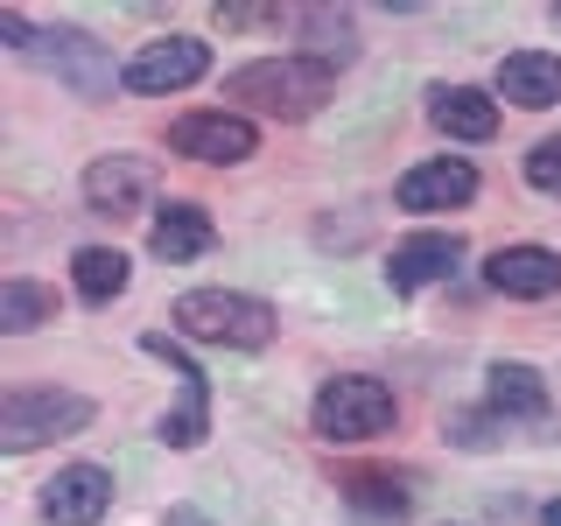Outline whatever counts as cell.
Masks as SVG:
<instances>
[{
  "label": "cell",
  "mask_w": 561,
  "mask_h": 526,
  "mask_svg": "<svg viewBox=\"0 0 561 526\" xmlns=\"http://www.w3.org/2000/svg\"><path fill=\"white\" fill-rule=\"evenodd\" d=\"M330 78H337V70H323L309 57H267V64L232 70V78H225V99H245L274 119H309L316 105L330 99Z\"/></svg>",
  "instance_id": "1"
},
{
  "label": "cell",
  "mask_w": 561,
  "mask_h": 526,
  "mask_svg": "<svg viewBox=\"0 0 561 526\" xmlns=\"http://www.w3.org/2000/svg\"><path fill=\"white\" fill-rule=\"evenodd\" d=\"M175 330L197 344H232V351H260L274 338V309L260 295H239V288H190L175 302Z\"/></svg>",
  "instance_id": "2"
},
{
  "label": "cell",
  "mask_w": 561,
  "mask_h": 526,
  "mask_svg": "<svg viewBox=\"0 0 561 526\" xmlns=\"http://www.w3.org/2000/svg\"><path fill=\"white\" fill-rule=\"evenodd\" d=\"M393 428V386L365 379V373H337L316 393V435L323 443H373Z\"/></svg>",
  "instance_id": "3"
},
{
  "label": "cell",
  "mask_w": 561,
  "mask_h": 526,
  "mask_svg": "<svg viewBox=\"0 0 561 526\" xmlns=\"http://www.w3.org/2000/svg\"><path fill=\"white\" fill-rule=\"evenodd\" d=\"M92 428V400L84 393H57V386H14L0 400V443L8 449H35L49 435H78Z\"/></svg>",
  "instance_id": "4"
},
{
  "label": "cell",
  "mask_w": 561,
  "mask_h": 526,
  "mask_svg": "<svg viewBox=\"0 0 561 526\" xmlns=\"http://www.w3.org/2000/svg\"><path fill=\"white\" fill-rule=\"evenodd\" d=\"M140 351H148V358H162L169 373L183 379V400L162 414V443H169V449H197L204 435H210V386H204V373L190 365V351L175 344L169 330H148V338H140Z\"/></svg>",
  "instance_id": "5"
},
{
  "label": "cell",
  "mask_w": 561,
  "mask_h": 526,
  "mask_svg": "<svg viewBox=\"0 0 561 526\" xmlns=\"http://www.w3.org/2000/svg\"><path fill=\"white\" fill-rule=\"evenodd\" d=\"M204 70H210V49L197 35H162V43L134 49L127 70H119V84H127V92H183V84H197Z\"/></svg>",
  "instance_id": "6"
},
{
  "label": "cell",
  "mask_w": 561,
  "mask_h": 526,
  "mask_svg": "<svg viewBox=\"0 0 561 526\" xmlns=\"http://www.w3.org/2000/svg\"><path fill=\"white\" fill-rule=\"evenodd\" d=\"M169 148L190 155V162L232 169V162H245V155L260 148V134H253V119H239V113H183L169 127Z\"/></svg>",
  "instance_id": "7"
},
{
  "label": "cell",
  "mask_w": 561,
  "mask_h": 526,
  "mask_svg": "<svg viewBox=\"0 0 561 526\" xmlns=\"http://www.w3.org/2000/svg\"><path fill=\"white\" fill-rule=\"evenodd\" d=\"M148 197H154L148 155H99V162L84 169V204H92L99 218H134V210H148Z\"/></svg>",
  "instance_id": "8"
},
{
  "label": "cell",
  "mask_w": 561,
  "mask_h": 526,
  "mask_svg": "<svg viewBox=\"0 0 561 526\" xmlns=\"http://www.w3.org/2000/svg\"><path fill=\"white\" fill-rule=\"evenodd\" d=\"M35 57L57 70V78H64L78 99H105V92H113V57H105V43H92L84 28H49V35H35Z\"/></svg>",
  "instance_id": "9"
},
{
  "label": "cell",
  "mask_w": 561,
  "mask_h": 526,
  "mask_svg": "<svg viewBox=\"0 0 561 526\" xmlns=\"http://www.w3.org/2000/svg\"><path fill=\"white\" fill-rule=\"evenodd\" d=\"M43 513L57 526H99L105 513H113V470H99V464L57 470V478L43 484Z\"/></svg>",
  "instance_id": "10"
},
{
  "label": "cell",
  "mask_w": 561,
  "mask_h": 526,
  "mask_svg": "<svg viewBox=\"0 0 561 526\" xmlns=\"http://www.w3.org/2000/svg\"><path fill=\"white\" fill-rule=\"evenodd\" d=\"M463 267V239L456 232H414L393 245V260H386V281H393V295H414V288H435V281H449Z\"/></svg>",
  "instance_id": "11"
},
{
  "label": "cell",
  "mask_w": 561,
  "mask_h": 526,
  "mask_svg": "<svg viewBox=\"0 0 561 526\" xmlns=\"http://www.w3.org/2000/svg\"><path fill=\"white\" fill-rule=\"evenodd\" d=\"M478 197V169L456 162V155H443V162H421L393 183V204L400 210H456Z\"/></svg>",
  "instance_id": "12"
},
{
  "label": "cell",
  "mask_w": 561,
  "mask_h": 526,
  "mask_svg": "<svg viewBox=\"0 0 561 526\" xmlns=\"http://www.w3.org/2000/svg\"><path fill=\"white\" fill-rule=\"evenodd\" d=\"M484 281L499 295H513V302H540V295L561 288V253H548V245H499L484 260Z\"/></svg>",
  "instance_id": "13"
},
{
  "label": "cell",
  "mask_w": 561,
  "mask_h": 526,
  "mask_svg": "<svg viewBox=\"0 0 561 526\" xmlns=\"http://www.w3.org/2000/svg\"><path fill=\"white\" fill-rule=\"evenodd\" d=\"M428 119L449 140H491V134H499V99H484L478 84H435V92H428Z\"/></svg>",
  "instance_id": "14"
},
{
  "label": "cell",
  "mask_w": 561,
  "mask_h": 526,
  "mask_svg": "<svg viewBox=\"0 0 561 526\" xmlns=\"http://www.w3.org/2000/svg\"><path fill=\"white\" fill-rule=\"evenodd\" d=\"M499 92L513 105H526V113H548L561 99V57H548V49H513L499 64Z\"/></svg>",
  "instance_id": "15"
},
{
  "label": "cell",
  "mask_w": 561,
  "mask_h": 526,
  "mask_svg": "<svg viewBox=\"0 0 561 526\" xmlns=\"http://www.w3.org/2000/svg\"><path fill=\"white\" fill-rule=\"evenodd\" d=\"M210 239H218V225H210V210L204 204H162L154 210V232H148V245H154V260H197V253H210Z\"/></svg>",
  "instance_id": "16"
},
{
  "label": "cell",
  "mask_w": 561,
  "mask_h": 526,
  "mask_svg": "<svg viewBox=\"0 0 561 526\" xmlns=\"http://www.w3.org/2000/svg\"><path fill=\"white\" fill-rule=\"evenodd\" d=\"M484 400H491V414H505V421H540L548 414V379L534 373V365H519V358H499L484 373Z\"/></svg>",
  "instance_id": "17"
},
{
  "label": "cell",
  "mask_w": 561,
  "mask_h": 526,
  "mask_svg": "<svg viewBox=\"0 0 561 526\" xmlns=\"http://www.w3.org/2000/svg\"><path fill=\"white\" fill-rule=\"evenodd\" d=\"M295 28H302V57L323 64V70H344L358 57V28H351V14H337V8H302Z\"/></svg>",
  "instance_id": "18"
},
{
  "label": "cell",
  "mask_w": 561,
  "mask_h": 526,
  "mask_svg": "<svg viewBox=\"0 0 561 526\" xmlns=\"http://www.w3.org/2000/svg\"><path fill=\"white\" fill-rule=\"evenodd\" d=\"M127 253L119 245H84L78 260H70V281H78L84 302H113V295H127Z\"/></svg>",
  "instance_id": "19"
},
{
  "label": "cell",
  "mask_w": 561,
  "mask_h": 526,
  "mask_svg": "<svg viewBox=\"0 0 561 526\" xmlns=\"http://www.w3.org/2000/svg\"><path fill=\"white\" fill-rule=\"evenodd\" d=\"M344 499L358 505L365 519H400L414 505V491L400 484V478H379V470H351V478H344Z\"/></svg>",
  "instance_id": "20"
},
{
  "label": "cell",
  "mask_w": 561,
  "mask_h": 526,
  "mask_svg": "<svg viewBox=\"0 0 561 526\" xmlns=\"http://www.w3.org/2000/svg\"><path fill=\"white\" fill-rule=\"evenodd\" d=\"M49 316H57V295H49V288H35V281H22V274L0 281V330H8V338L49 323Z\"/></svg>",
  "instance_id": "21"
},
{
  "label": "cell",
  "mask_w": 561,
  "mask_h": 526,
  "mask_svg": "<svg viewBox=\"0 0 561 526\" xmlns=\"http://www.w3.org/2000/svg\"><path fill=\"white\" fill-rule=\"evenodd\" d=\"M526 183H534L540 197H561V140H540V148L526 155Z\"/></svg>",
  "instance_id": "22"
},
{
  "label": "cell",
  "mask_w": 561,
  "mask_h": 526,
  "mask_svg": "<svg viewBox=\"0 0 561 526\" xmlns=\"http://www.w3.org/2000/svg\"><path fill=\"white\" fill-rule=\"evenodd\" d=\"M225 28H260V22H280V8H218Z\"/></svg>",
  "instance_id": "23"
},
{
  "label": "cell",
  "mask_w": 561,
  "mask_h": 526,
  "mask_svg": "<svg viewBox=\"0 0 561 526\" xmlns=\"http://www.w3.org/2000/svg\"><path fill=\"white\" fill-rule=\"evenodd\" d=\"M0 35H8V43H22V49H35V35H28V22H22V8H0Z\"/></svg>",
  "instance_id": "24"
},
{
  "label": "cell",
  "mask_w": 561,
  "mask_h": 526,
  "mask_svg": "<svg viewBox=\"0 0 561 526\" xmlns=\"http://www.w3.org/2000/svg\"><path fill=\"white\" fill-rule=\"evenodd\" d=\"M540 526H561V499H554V505H548V513H540Z\"/></svg>",
  "instance_id": "25"
},
{
  "label": "cell",
  "mask_w": 561,
  "mask_h": 526,
  "mask_svg": "<svg viewBox=\"0 0 561 526\" xmlns=\"http://www.w3.org/2000/svg\"><path fill=\"white\" fill-rule=\"evenodd\" d=\"M554 28H561V8H554Z\"/></svg>",
  "instance_id": "26"
}]
</instances>
